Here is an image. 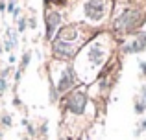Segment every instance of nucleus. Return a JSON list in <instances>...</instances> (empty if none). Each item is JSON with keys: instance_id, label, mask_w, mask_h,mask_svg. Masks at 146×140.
<instances>
[{"instance_id": "7ed1b4c3", "label": "nucleus", "mask_w": 146, "mask_h": 140, "mask_svg": "<svg viewBox=\"0 0 146 140\" xmlns=\"http://www.w3.org/2000/svg\"><path fill=\"white\" fill-rule=\"evenodd\" d=\"M104 0H87L85 2V15L87 18H93V20H100L104 17Z\"/></svg>"}, {"instance_id": "1a4fd4ad", "label": "nucleus", "mask_w": 146, "mask_h": 140, "mask_svg": "<svg viewBox=\"0 0 146 140\" xmlns=\"http://www.w3.org/2000/svg\"><path fill=\"white\" fill-rule=\"evenodd\" d=\"M146 109V105H144V101H137V107H135V111L137 112H143Z\"/></svg>"}, {"instance_id": "9b49d317", "label": "nucleus", "mask_w": 146, "mask_h": 140, "mask_svg": "<svg viewBox=\"0 0 146 140\" xmlns=\"http://www.w3.org/2000/svg\"><path fill=\"white\" fill-rule=\"evenodd\" d=\"M4 124H6V126H9V124H11V120H9V116H4Z\"/></svg>"}, {"instance_id": "9d476101", "label": "nucleus", "mask_w": 146, "mask_h": 140, "mask_svg": "<svg viewBox=\"0 0 146 140\" xmlns=\"http://www.w3.org/2000/svg\"><path fill=\"white\" fill-rule=\"evenodd\" d=\"M6 81H4V79H0V92H4V90H6Z\"/></svg>"}, {"instance_id": "423d86ee", "label": "nucleus", "mask_w": 146, "mask_h": 140, "mask_svg": "<svg viewBox=\"0 0 146 140\" xmlns=\"http://www.w3.org/2000/svg\"><path fill=\"white\" fill-rule=\"evenodd\" d=\"M100 44H93L91 46V50H89V59L93 61V65H100L102 63V57H104V52L100 50Z\"/></svg>"}, {"instance_id": "6e6552de", "label": "nucleus", "mask_w": 146, "mask_h": 140, "mask_svg": "<svg viewBox=\"0 0 146 140\" xmlns=\"http://www.w3.org/2000/svg\"><path fill=\"white\" fill-rule=\"evenodd\" d=\"M76 35H78V33L74 32V28H65L63 32H59L61 41H72V39H76Z\"/></svg>"}, {"instance_id": "f257e3e1", "label": "nucleus", "mask_w": 146, "mask_h": 140, "mask_svg": "<svg viewBox=\"0 0 146 140\" xmlns=\"http://www.w3.org/2000/svg\"><path fill=\"white\" fill-rule=\"evenodd\" d=\"M139 20V11L135 9H126L124 13H122V17L117 20V24H115V28L118 30V32H124V30H131L133 24Z\"/></svg>"}, {"instance_id": "20e7f679", "label": "nucleus", "mask_w": 146, "mask_h": 140, "mask_svg": "<svg viewBox=\"0 0 146 140\" xmlns=\"http://www.w3.org/2000/svg\"><path fill=\"white\" fill-rule=\"evenodd\" d=\"M72 48L68 43H65V41H56V44H54V54L56 55H61V57H68V55H72Z\"/></svg>"}, {"instance_id": "f03ea898", "label": "nucleus", "mask_w": 146, "mask_h": 140, "mask_svg": "<svg viewBox=\"0 0 146 140\" xmlns=\"http://www.w3.org/2000/svg\"><path fill=\"white\" fill-rule=\"evenodd\" d=\"M67 105H68V111H70V112L82 114L83 109H85V105H87V96H85V92H82V90L74 92L70 98H68Z\"/></svg>"}, {"instance_id": "39448f33", "label": "nucleus", "mask_w": 146, "mask_h": 140, "mask_svg": "<svg viewBox=\"0 0 146 140\" xmlns=\"http://www.w3.org/2000/svg\"><path fill=\"white\" fill-rule=\"evenodd\" d=\"M46 22H48V28H46V35H44V37H46V39H52L56 26H57V24H61V17H59L57 13H48Z\"/></svg>"}, {"instance_id": "f8f14e48", "label": "nucleus", "mask_w": 146, "mask_h": 140, "mask_svg": "<svg viewBox=\"0 0 146 140\" xmlns=\"http://www.w3.org/2000/svg\"><path fill=\"white\" fill-rule=\"evenodd\" d=\"M141 66H143V70L146 72V63H143V65H141Z\"/></svg>"}, {"instance_id": "0eeeda50", "label": "nucleus", "mask_w": 146, "mask_h": 140, "mask_svg": "<svg viewBox=\"0 0 146 140\" xmlns=\"http://www.w3.org/2000/svg\"><path fill=\"white\" fill-rule=\"evenodd\" d=\"M72 81H74V79H72V76H70V70H67L63 74V79H61L59 85H57V92H65V90L72 85Z\"/></svg>"}]
</instances>
